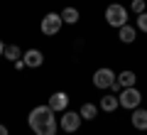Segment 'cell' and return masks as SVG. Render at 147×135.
<instances>
[{
    "label": "cell",
    "instance_id": "e0dca14e",
    "mask_svg": "<svg viewBox=\"0 0 147 135\" xmlns=\"http://www.w3.org/2000/svg\"><path fill=\"white\" fill-rule=\"evenodd\" d=\"M137 30L147 32V12H142V15H137Z\"/></svg>",
    "mask_w": 147,
    "mask_h": 135
},
{
    "label": "cell",
    "instance_id": "ba28073f",
    "mask_svg": "<svg viewBox=\"0 0 147 135\" xmlns=\"http://www.w3.org/2000/svg\"><path fill=\"white\" fill-rule=\"evenodd\" d=\"M22 62H25V66H42L44 54L39 52V49H27V52L22 54Z\"/></svg>",
    "mask_w": 147,
    "mask_h": 135
},
{
    "label": "cell",
    "instance_id": "30bf717a",
    "mask_svg": "<svg viewBox=\"0 0 147 135\" xmlns=\"http://www.w3.org/2000/svg\"><path fill=\"white\" fill-rule=\"evenodd\" d=\"M130 120H132V128L135 130H147V111L145 108H135Z\"/></svg>",
    "mask_w": 147,
    "mask_h": 135
},
{
    "label": "cell",
    "instance_id": "ac0fdd59",
    "mask_svg": "<svg viewBox=\"0 0 147 135\" xmlns=\"http://www.w3.org/2000/svg\"><path fill=\"white\" fill-rule=\"evenodd\" d=\"M110 88H113V94H120V91H123V86H120V83H118V79H115V81H113V83H110Z\"/></svg>",
    "mask_w": 147,
    "mask_h": 135
},
{
    "label": "cell",
    "instance_id": "5b68a950",
    "mask_svg": "<svg viewBox=\"0 0 147 135\" xmlns=\"http://www.w3.org/2000/svg\"><path fill=\"white\" fill-rule=\"evenodd\" d=\"M81 123H84L81 113H71V111H66V113L59 118V128H61L64 133H76V130L81 128Z\"/></svg>",
    "mask_w": 147,
    "mask_h": 135
},
{
    "label": "cell",
    "instance_id": "3957f363",
    "mask_svg": "<svg viewBox=\"0 0 147 135\" xmlns=\"http://www.w3.org/2000/svg\"><path fill=\"white\" fill-rule=\"evenodd\" d=\"M118 101H120V108L135 111V108H140L142 94H140V91H137L135 86H130V88H123V91H120V96H118Z\"/></svg>",
    "mask_w": 147,
    "mask_h": 135
},
{
    "label": "cell",
    "instance_id": "8fae6325",
    "mask_svg": "<svg viewBox=\"0 0 147 135\" xmlns=\"http://www.w3.org/2000/svg\"><path fill=\"white\" fill-rule=\"evenodd\" d=\"M118 106H120V101H118V96H113V94H108V96L100 98V111H105V113H113Z\"/></svg>",
    "mask_w": 147,
    "mask_h": 135
},
{
    "label": "cell",
    "instance_id": "2e32d148",
    "mask_svg": "<svg viewBox=\"0 0 147 135\" xmlns=\"http://www.w3.org/2000/svg\"><path fill=\"white\" fill-rule=\"evenodd\" d=\"M145 7H147L145 0H132V12H135V15H142V12H145Z\"/></svg>",
    "mask_w": 147,
    "mask_h": 135
},
{
    "label": "cell",
    "instance_id": "7a4b0ae2",
    "mask_svg": "<svg viewBox=\"0 0 147 135\" xmlns=\"http://www.w3.org/2000/svg\"><path fill=\"white\" fill-rule=\"evenodd\" d=\"M105 22H108L110 27H123V25H127V7L118 5V3L108 5V7H105Z\"/></svg>",
    "mask_w": 147,
    "mask_h": 135
},
{
    "label": "cell",
    "instance_id": "6da1fadb",
    "mask_svg": "<svg viewBox=\"0 0 147 135\" xmlns=\"http://www.w3.org/2000/svg\"><path fill=\"white\" fill-rule=\"evenodd\" d=\"M30 128L34 130V135H57L59 123L54 118V111L49 106H34L30 111V118H27Z\"/></svg>",
    "mask_w": 147,
    "mask_h": 135
},
{
    "label": "cell",
    "instance_id": "4fadbf2b",
    "mask_svg": "<svg viewBox=\"0 0 147 135\" xmlns=\"http://www.w3.org/2000/svg\"><path fill=\"white\" fill-rule=\"evenodd\" d=\"M59 15H61V20L66 22V25H76V22H79V10H76V7H64L61 12H59Z\"/></svg>",
    "mask_w": 147,
    "mask_h": 135
},
{
    "label": "cell",
    "instance_id": "9c48e42d",
    "mask_svg": "<svg viewBox=\"0 0 147 135\" xmlns=\"http://www.w3.org/2000/svg\"><path fill=\"white\" fill-rule=\"evenodd\" d=\"M118 37H120L123 44H132L137 39V30L132 25H123V27H118Z\"/></svg>",
    "mask_w": 147,
    "mask_h": 135
},
{
    "label": "cell",
    "instance_id": "d6986e66",
    "mask_svg": "<svg viewBox=\"0 0 147 135\" xmlns=\"http://www.w3.org/2000/svg\"><path fill=\"white\" fill-rule=\"evenodd\" d=\"M0 135H10V130H7L5 125H0Z\"/></svg>",
    "mask_w": 147,
    "mask_h": 135
},
{
    "label": "cell",
    "instance_id": "5bb4252c",
    "mask_svg": "<svg viewBox=\"0 0 147 135\" xmlns=\"http://www.w3.org/2000/svg\"><path fill=\"white\" fill-rule=\"evenodd\" d=\"M3 57L10 59V62H17V59H22V49L17 47V44H5V52H3Z\"/></svg>",
    "mask_w": 147,
    "mask_h": 135
},
{
    "label": "cell",
    "instance_id": "ffe728a7",
    "mask_svg": "<svg viewBox=\"0 0 147 135\" xmlns=\"http://www.w3.org/2000/svg\"><path fill=\"white\" fill-rule=\"evenodd\" d=\"M3 52H5V44H3V39H0V57H3Z\"/></svg>",
    "mask_w": 147,
    "mask_h": 135
},
{
    "label": "cell",
    "instance_id": "52a82bcc",
    "mask_svg": "<svg viewBox=\"0 0 147 135\" xmlns=\"http://www.w3.org/2000/svg\"><path fill=\"white\" fill-rule=\"evenodd\" d=\"M49 108L54 111V113H59V111H66V106H69V96L64 94V91H54L52 96H49Z\"/></svg>",
    "mask_w": 147,
    "mask_h": 135
},
{
    "label": "cell",
    "instance_id": "9a60e30c",
    "mask_svg": "<svg viewBox=\"0 0 147 135\" xmlns=\"http://www.w3.org/2000/svg\"><path fill=\"white\" fill-rule=\"evenodd\" d=\"M79 113H81V118H84V120H93L96 115H98V108H96L93 103H84Z\"/></svg>",
    "mask_w": 147,
    "mask_h": 135
},
{
    "label": "cell",
    "instance_id": "7c38bea8",
    "mask_svg": "<svg viewBox=\"0 0 147 135\" xmlns=\"http://www.w3.org/2000/svg\"><path fill=\"white\" fill-rule=\"evenodd\" d=\"M115 79H118V83H120L123 88H130V86H135V81H137L135 71H120Z\"/></svg>",
    "mask_w": 147,
    "mask_h": 135
},
{
    "label": "cell",
    "instance_id": "8992f818",
    "mask_svg": "<svg viewBox=\"0 0 147 135\" xmlns=\"http://www.w3.org/2000/svg\"><path fill=\"white\" fill-rule=\"evenodd\" d=\"M115 81V74H113V69L108 66H100L93 71V86L96 88H110V83Z\"/></svg>",
    "mask_w": 147,
    "mask_h": 135
},
{
    "label": "cell",
    "instance_id": "277c9868",
    "mask_svg": "<svg viewBox=\"0 0 147 135\" xmlns=\"http://www.w3.org/2000/svg\"><path fill=\"white\" fill-rule=\"evenodd\" d=\"M61 25H64V20H61V15H57V12H47V15L42 17V35H47V37H54V35H59V30H61Z\"/></svg>",
    "mask_w": 147,
    "mask_h": 135
}]
</instances>
